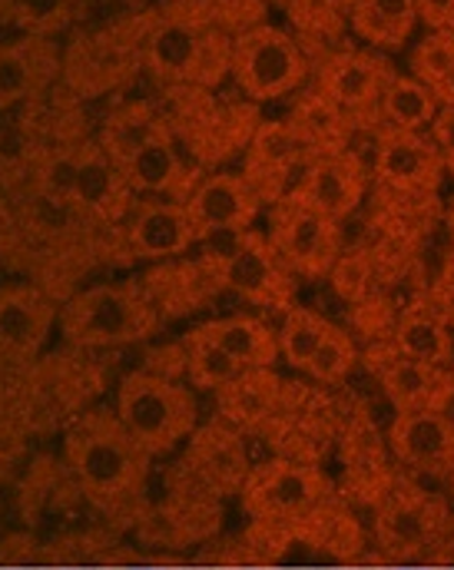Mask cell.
<instances>
[{"label": "cell", "mask_w": 454, "mask_h": 570, "mask_svg": "<svg viewBox=\"0 0 454 570\" xmlns=\"http://www.w3.org/2000/svg\"><path fill=\"white\" fill-rule=\"evenodd\" d=\"M144 70L162 87L213 90L229 77L233 37L213 13H156L144 20Z\"/></svg>", "instance_id": "6da1fadb"}, {"label": "cell", "mask_w": 454, "mask_h": 570, "mask_svg": "<svg viewBox=\"0 0 454 570\" xmlns=\"http://www.w3.org/2000/svg\"><path fill=\"white\" fill-rule=\"evenodd\" d=\"M378 379L398 412H445L454 399V375L448 368L412 362L395 345L378 358Z\"/></svg>", "instance_id": "ffe728a7"}, {"label": "cell", "mask_w": 454, "mask_h": 570, "mask_svg": "<svg viewBox=\"0 0 454 570\" xmlns=\"http://www.w3.org/2000/svg\"><path fill=\"white\" fill-rule=\"evenodd\" d=\"M269 3H279V7H289V0H269Z\"/></svg>", "instance_id": "8d00e7d4"}, {"label": "cell", "mask_w": 454, "mask_h": 570, "mask_svg": "<svg viewBox=\"0 0 454 570\" xmlns=\"http://www.w3.org/2000/svg\"><path fill=\"white\" fill-rule=\"evenodd\" d=\"M134 189L124 179L120 166L103 153L97 140L77 142L70 186H67V209L90 216L97 223H124L134 206Z\"/></svg>", "instance_id": "7c38bea8"}, {"label": "cell", "mask_w": 454, "mask_h": 570, "mask_svg": "<svg viewBox=\"0 0 454 570\" xmlns=\"http://www.w3.org/2000/svg\"><path fill=\"white\" fill-rule=\"evenodd\" d=\"M445 159L428 134L378 127L375 130V179L398 196H428L442 186Z\"/></svg>", "instance_id": "5bb4252c"}, {"label": "cell", "mask_w": 454, "mask_h": 570, "mask_svg": "<svg viewBox=\"0 0 454 570\" xmlns=\"http://www.w3.org/2000/svg\"><path fill=\"white\" fill-rule=\"evenodd\" d=\"M332 328L335 325L325 315L312 312V308H289L286 318H283V325H279V355L296 372L305 375L308 365H312V358L318 355V348L325 345V338H328Z\"/></svg>", "instance_id": "83f0119b"}, {"label": "cell", "mask_w": 454, "mask_h": 570, "mask_svg": "<svg viewBox=\"0 0 454 570\" xmlns=\"http://www.w3.org/2000/svg\"><path fill=\"white\" fill-rule=\"evenodd\" d=\"M216 283L236 292L246 302L286 308L293 298V269L283 263L269 236L263 233H233L206 243Z\"/></svg>", "instance_id": "8992f818"}, {"label": "cell", "mask_w": 454, "mask_h": 570, "mask_svg": "<svg viewBox=\"0 0 454 570\" xmlns=\"http://www.w3.org/2000/svg\"><path fill=\"white\" fill-rule=\"evenodd\" d=\"M438 110H442V104L435 100V94L422 80H415L412 73H395V80L382 94L378 120H382V127L428 134Z\"/></svg>", "instance_id": "484cf974"}, {"label": "cell", "mask_w": 454, "mask_h": 570, "mask_svg": "<svg viewBox=\"0 0 454 570\" xmlns=\"http://www.w3.org/2000/svg\"><path fill=\"white\" fill-rule=\"evenodd\" d=\"M77 10H80V0H13L10 23L20 33L57 40L77 20Z\"/></svg>", "instance_id": "f546056e"}, {"label": "cell", "mask_w": 454, "mask_h": 570, "mask_svg": "<svg viewBox=\"0 0 454 570\" xmlns=\"http://www.w3.org/2000/svg\"><path fill=\"white\" fill-rule=\"evenodd\" d=\"M63 454L80 491L97 504L130 498L150 471V454L120 425L117 412L93 409L67 428Z\"/></svg>", "instance_id": "7a4b0ae2"}, {"label": "cell", "mask_w": 454, "mask_h": 570, "mask_svg": "<svg viewBox=\"0 0 454 570\" xmlns=\"http://www.w3.org/2000/svg\"><path fill=\"white\" fill-rule=\"evenodd\" d=\"M365 186H368V169L362 156L355 149H342V153H318L305 166L289 196H296L308 209L335 223H345L362 206Z\"/></svg>", "instance_id": "9a60e30c"}, {"label": "cell", "mask_w": 454, "mask_h": 570, "mask_svg": "<svg viewBox=\"0 0 454 570\" xmlns=\"http://www.w3.org/2000/svg\"><path fill=\"white\" fill-rule=\"evenodd\" d=\"M318 474L308 468L296 464H279L269 471L266 484H263V501L276 511V514H303L305 508H312V501L318 498Z\"/></svg>", "instance_id": "f1b7e54d"}, {"label": "cell", "mask_w": 454, "mask_h": 570, "mask_svg": "<svg viewBox=\"0 0 454 570\" xmlns=\"http://www.w3.org/2000/svg\"><path fill=\"white\" fill-rule=\"evenodd\" d=\"M269 243L296 276H328L342 256V223L308 209L296 196L269 206Z\"/></svg>", "instance_id": "ba28073f"}, {"label": "cell", "mask_w": 454, "mask_h": 570, "mask_svg": "<svg viewBox=\"0 0 454 570\" xmlns=\"http://www.w3.org/2000/svg\"><path fill=\"white\" fill-rule=\"evenodd\" d=\"M124 179L130 183L134 196H159V199H186L193 186L203 179L196 166L182 156L179 140L172 137L166 117L162 127L152 134L144 146H137L124 163H120Z\"/></svg>", "instance_id": "e0dca14e"}, {"label": "cell", "mask_w": 454, "mask_h": 570, "mask_svg": "<svg viewBox=\"0 0 454 570\" xmlns=\"http://www.w3.org/2000/svg\"><path fill=\"white\" fill-rule=\"evenodd\" d=\"M408 73L422 80L432 94L454 77V30H428L412 57H408Z\"/></svg>", "instance_id": "4dcf8cb0"}, {"label": "cell", "mask_w": 454, "mask_h": 570, "mask_svg": "<svg viewBox=\"0 0 454 570\" xmlns=\"http://www.w3.org/2000/svg\"><path fill=\"white\" fill-rule=\"evenodd\" d=\"M186 355H189V375H193V382L203 385V389H226V385H233V382H239V379L246 375L223 348H216V345H213L209 338H203L196 328H193V335H189Z\"/></svg>", "instance_id": "1f68e13d"}, {"label": "cell", "mask_w": 454, "mask_h": 570, "mask_svg": "<svg viewBox=\"0 0 454 570\" xmlns=\"http://www.w3.org/2000/svg\"><path fill=\"white\" fill-rule=\"evenodd\" d=\"M147 20V17H144ZM144 20H120L80 37L63 50V83L77 97H100L144 70Z\"/></svg>", "instance_id": "52a82bcc"}, {"label": "cell", "mask_w": 454, "mask_h": 570, "mask_svg": "<svg viewBox=\"0 0 454 570\" xmlns=\"http://www.w3.org/2000/svg\"><path fill=\"white\" fill-rule=\"evenodd\" d=\"M428 137L438 146V153H442V159H445V169L454 173V107H442V110H438V117H435Z\"/></svg>", "instance_id": "836d02e7"}, {"label": "cell", "mask_w": 454, "mask_h": 570, "mask_svg": "<svg viewBox=\"0 0 454 570\" xmlns=\"http://www.w3.org/2000/svg\"><path fill=\"white\" fill-rule=\"evenodd\" d=\"M395 63L378 50H338L322 60L315 73V90L338 104L355 124L365 117H378V104L385 87L395 80Z\"/></svg>", "instance_id": "30bf717a"}, {"label": "cell", "mask_w": 454, "mask_h": 570, "mask_svg": "<svg viewBox=\"0 0 454 570\" xmlns=\"http://www.w3.org/2000/svg\"><path fill=\"white\" fill-rule=\"evenodd\" d=\"M176 3H189V0H176Z\"/></svg>", "instance_id": "f35d334b"}, {"label": "cell", "mask_w": 454, "mask_h": 570, "mask_svg": "<svg viewBox=\"0 0 454 570\" xmlns=\"http://www.w3.org/2000/svg\"><path fill=\"white\" fill-rule=\"evenodd\" d=\"M57 322V305L43 288L30 283L0 285V348L7 355L23 362L37 358L47 348Z\"/></svg>", "instance_id": "ac0fdd59"}, {"label": "cell", "mask_w": 454, "mask_h": 570, "mask_svg": "<svg viewBox=\"0 0 454 570\" xmlns=\"http://www.w3.org/2000/svg\"><path fill=\"white\" fill-rule=\"evenodd\" d=\"M348 23L372 50H402L422 20L415 0H352Z\"/></svg>", "instance_id": "7402d4cb"}, {"label": "cell", "mask_w": 454, "mask_h": 570, "mask_svg": "<svg viewBox=\"0 0 454 570\" xmlns=\"http://www.w3.org/2000/svg\"><path fill=\"white\" fill-rule=\"evenodd\" d=\"M229 77L246 100L276 104L303 90L308 57L289 30L273 23H249L233 33Z\"/></svg>", "instance_id": "5b68a950"}, {"label": "cell", "mask_w": 454, "mask_h": 570, "mask_svg": "<svg viewBox=\"0 0 454 570\" xmlns=\"http://www.w3.org/2000/svg\"><path fill=\"white\" fill-rule=\"evenodd\" d=\"M57 325L77 348H120L150 338L159 325V312L144 285L124 279L77 292L60 308Z\"/></svg>", "instance_id": "3957f363"}, {"label": "cell", "mask_w": 454, "mask_h": 570, "mask_svg": "<svg viewBox=\"0 0 454 570\" xmlns=\"http://www.w3.org/2000/svg\"><path fill=\"white\" fill-rule=\"evenodd\" d=\"M63 80V47L50 37L0 40V114L37 104Z\"/></svg>", "instance_id": "4fadbf2b"}, {"label": "cell", "mask_w": 454, "mask_h": 570, "mask_svg": "<svg viewBox=\"0 0 454 570\" xmlns=\"http://www.w3.org/2000/svg\"><path fill=\"white\" fill-rule=\"evenodd\" d=\"M120 425L134 434V441L156 458L179 448L196 428V395L156 372H134L117 389L114 405Z\"/></svg>", "instance_id": "277c9868"}, {"label": "cell", "mask_w": 454, "mask_h": 570, "mask_svg": "<svg viewBox=\"0 0 454 570\" xmlns=\"http://www.w3.org/2000/svg\"><path fill=\"white\" fill-rule=\"evenodd\" d=\"M378 541L388 554H418L435 531V511L432 501L422 498H395L378 511Z\"/></svg>", "instance_id": "cb8c5ba5"}, {"label": "cell", "mask_w": 454, "mask_h": 570, "mask_svg": "<svg viewBox=\"0 0 454 570\" xmlns=\"http://www.w3.org/2000/svg\"><path fill=\"white\" fill-rule=\"evenodd\" d=\"M448 481H452V494H454V471H452V474H448Z\"/></svg>", "instance_id": "74e56055"}, {"label": "cell", "mask_w": 454, "mask_h": 570, "mask_svg": "<svg viewBox=\"0 0 454 570\" xmlns=\"http://www.w3.org/2000/svg\"><path fill=\"white\" fill-rule=\"evenodd\" d=\"M289 124H293V130L315 153H342V149H352L348 142H352V134H355V120L338 104H332L325 94H318V90L299 97Z\"/></svg>", "instance_id": "d4e9b609"}, {"label": "cell", "mask_w": 454, "mask_h": 570, "mask_svg": "<svg viewBox=\"0 0 454 570\" xmlns=\"http://www.w3.org/2000/svg\"><path fill=\"white\" fill-rule=\"evenodd\" d=\"M352 368H355V342L342 328H332L305 375L322 385H338V382H345V375Z\"/></svg>", "instance_id": "d6a6232c"}, {"label": "cell", "mask_w": 454, "mask_h": 570, "mask_svg": "<svg viewBox=\"0 0 454 570\" xmlns=\"http://www.w3.org/2000/svg\"><path fill=\"white\" fill-rule=\"evenodd\" d=\"M395 348L405 358H412V362L435 365V368H448L454 358L452 325L435 308L415 305L395 325Z\"/></svg>", "instance_id": "603a6c76"}, {"label": "cell", "mask_w": 454, "mask_h": 570, "mask_svg": "<svg viewBox=\"0 0 454 570\" xmlns=\"http://www.w3.org/2000/svg\"><path fill=\"white\" fill-rule=\"evenodd\" d=\"M199 243L253 229L263 213L259 193L243 173H206L182 199Z\"/></svg>", "instance_id": "8fae6325"}, {"label": "cell", "mask_w": 454, "mask_h": 570, "mask_svg": "<svg viewBox=\"0 0 454 570\" xmlns=\"http://www.w3.org/2000/svg\"><path fill=\"white\" fill-rule=\"evenodd\" d=\"M392 448L398 461L428 474L454 471V419L448 412H398L392 422Z\"/></svg>", "instance_id": "d6986e66"}, {"label": "cell", "mask_w": 454, "mask_h": 570, "mask_svg": "<svg viewBox=\"0 0 454 570\" xmlns=\"http://www.w3.org/2000/svg\"><path fill=\"white\" fill-rule=\"evenodd\" d=\"M445 318H448V325L454 328V292H452V298H448V305H445Z\"/></svg>", "instance_id": "d590c367"}, {"label": "cell", "mask_w": 454, "mask_h": 570, "mask_svg": "<svg viewBox=\"0 0 454 570\" xmlns=\"http://www.w3.org/2000/svg\"><path fill=\"white\" fill-rule=\"evenodd\" d=\"M196 332L223 348L243 372L269 368L279 358V332L256 315H226L216 322H203Z\"/></svg>", "instance_id": "44dd1931"}, {"label": "cell", "mask_w": 454, "mask_h": 570, "mask_svg": "<svg viewBox=\"0 0 454 570\" xmlns=\"http://www.w3.org/2000/svg\"><path fill=\"white\" fill-rule=\"evenodd\" d=\"M318 153L293 130L289 120H263L246 142L243 176L259 193L263 206L289 196L303 169Z\"/></svg>", "instance_id": "9c48e42d"}, {"label": "cell", "mask_w": 454, "mask_h": 570, "mask_svg": "<svg viewBox=\"0 0 454 570\" xmlns=\"http://www.w3.org/2000/svg\"><path fill=\"white\" fill-rule=\"evenodd\" d=\"M159 127H162V114L152 104L130 100V104H120L117 110L107 114V120H103V127L97 134V142L120 166L137 146H144V142L150 140Z\"/></svg>", "instance_id": "4316f807"}, {"label": "cell", "mask_w": 454, "mask_h": 570, "mask_svg": "<svg viewBox=\"0 0 454 570\" xmlns=\"http://www.w3.org/2000/svg\"><path fill=\"white\" fill-rule=\"evenodd\" d=\"M124 239H127L130 256L144 263L182 256L199 243L186 206L179 199H159V196L134 199L124 219Z\"/></svg>", "instance_id": "2e32d148"}, {"label": "cell", "mask_w": 454, "mask_h": 570, "mask_svg": "<svg viewBox=\"0 0 454 570\" xmlns=\"http://www.w3.org/2000/svg\"><path fill=\"white\" fill-rule=\"evenodd\" d=\"M418 20L428 30H454V0H415Z\"/></svg>", "instance_id": "e575fe53"}]
</instances>
